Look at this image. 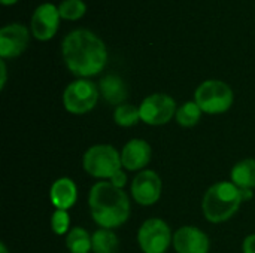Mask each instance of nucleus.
Segmentation results:
<instances>
[{
    "label": "nucleus",
    "mask_w": 255,
    "mask_h": 253,
    "mask_svg": "<svg viewBox=\"0 0 255 253\" xmlns=\"http://www.w3.org/2000/svg\"><path fill=\"white\" fill-rule=\"evenodd\" d=\"M0 1H1V4H4V6H12V4L18 3L19 0H0Z\"/></svg>",
    "instance_id": "obj_27"
},
{
    "label": "nucleus",
    "mask_w": 255,
    "mask_h": 253,
    "mask_svg": "<svg viewBox=\"0 0 255 253\" xmlns=\"http://www.w3.org/2000/svg\"><path fill=\"white\" fill-rule=\"evenodd\" d=\"M152 149L143 139H131L121 149L123 169L128 171H142L149 164Z\"/></svg>",
    "instance_id": "obj_13"
},
{
    "label": "nucleus",
    "mask_w": 255,
    "mask_h": 253,
    "mask_svg": "<svg viewBox=\"0 0 255 253\" xmlns=\"http://www.w3.org/2000/svg\"><path fill=\"white\" fill-rule=\"evenodd\" d=\"M99 91L103 100L112 106L124 104L128 95V89L123 78L118 75H106L99 82Z\"/></svg>",
    "instance_id": "obj_15"
},
{
    "label": "nucleus",
    "mask_w": 255,
    "mask_h": 253,
    "mask_svg": "<svg viewBox=\"0 0 255 253\" xmlns=\"http://www.w3.org/2000/svg\"><path fill=\"white\" fill-rule=\"evenodd\" d=\"M114 121L117 125L124 127V128L134 127L140 121L139 106H134L130 103H124V104L117 106V109L114 112Z\"/></svg>",
    "instance_id": "obj_20"
},
{
    "label": "nucleus",
    "mask_w": 255,
    "mask_h": 253,
    "mask_svg": "<svg viewBox=\"0 0 255 253\" xmlns=\"http://www.w3.org/2000/svg\"><path fill=\"white\" fill-rule=\"evenodd\" d=\"M109 182L114 185V186H117V188H120V189H123L126 185H127V174L124 173V170L121 169V170H118L111 179H109Z\"/></svg>",
    "instance_id": "obj_23"
},
{
    "label": "nucleus",
    "mask_w": 255,
    "mask_h": 253,
    "mask_svg": "<svg viewBox=\"0 0 255 253\" xmlns=\"http://www.w3.org/2000/svg\"><path fill=\"white\" fill-rule=\"evenodd\" d=\"M100 97L99 85L90 79H76L70 82L63 92L64 109L72 115H84L91 112Z\"/></svg>",
    "instance_id": "obj_6"
},
{
    "label": "nucleus",
    "mask_w": 255,
    "mask_h": 253,
    "mask_svg": "<svg viewBox=\"0 0 255 253\" xmlns=\"http://www.w3.org/2000/svg\"><path fill=\"white\" fill-rule=\"evenodd\" d=\"M7 79V69H6V60H0V89H4Z\"/></svg>",
    "instance_id": "obj_25"
},
{
    "label": "nucleus",
    "mask_w": 255,
    "mask_h": 253,
    "mask_svg": "<svg viewBox=\"0 0 255 253\" xmlns=\"http://www.w3.org/2000/svg\"><path fill=\"white\" fill-rule=\"evenodd\" d=\"M241 192H242V200H244V201L253 198V191H251V189H241Z\"/></svg>",
    "instance_id": "obj_26"
},
{
    "label": "nucleus",
    "mask_w": 255,
    "mask_h": 253,
    "mask_svg": "<svg viewBox=\"0 0 255 253\" xmlns=\"http://www.w3.org/2000/svg\"><path fill=\"white\" fill-rule=\"evenodd\" d=\"M172 242L170 227L160 218L146 219L137 231V243L143 253H164Z\"/></svg>",
    "instance_id": "obj_8"
},
{
    "label": "nucleus",
    "mask_w": 255,
    "mask_h": 253,
    "mask_svg": "<svg viewBox=\"0 0 255 253\" xmlns=\"http://www.w3.org/2000/svg\"><path fill=\"white\" fill-rule=\"evenodd\" d=\"M93 253H118L120 252V240L114 230L100 228L94 234H91Z\"/></svg>",
    "instance_id": "obj_17"
},
{
    "label": "nucleus",
    "mask_w": 255,
    "mask_h": 253,
    "mask_svg": "<svg viewBox=\"0 0 255 253\" xmlns=\"http://www.w3.org/2000/svg\"><path fill=\"white\" fill-rule=\"evenodd\" d=\"M58 12L61 19L66 21H78L87 12V4L84 0H63L58 4Z\"/></svg>",
    "instance_id": "obj_21"
},
{
    "label": "nucleus",
    "mask_w": 255,
    "mask_h": 253,
    "mask_svg": "<svg viewBox=\"0 0 255 253\" xmlns=\"http://www.w3.org/2000/svg\"><path fill=\"white\" fill-rule=\"evenodd\" d=\"M178 110L173 97L164 92H155L142 100L139 104L140 121L151 127H160L170 122Z\"/></svg>",
    "instance_id": "obj_7"
},
{
    "label": "nucleus",
    "mask_w": 255,
    "mask_h": 253,
    "mask_svg": "<svg viewBox=\"0 0 255 253\" xmlns=\"http://www.w3.org/2000/svg\"><path fill=\"white\" fill-rule=\"evenodd\" d=\"M202 115H203V112L196 101H185L184 104H181L178 107L175 119L181 127L191 128L199 124Z\"/></svg>",
    "instance_id": "obj_19"
},
{
    "label": "nucleus",
    "mask_w": 255,
    "mask_h": 253,
    "mask_svg": "<svg viewBox=\"0 0 255 253\" xmlns=\"http://www.w3.org/2000/svg\"><path fill=\"white\" fill-rule=\"evenodd\" d=\"M84 170L96 179H111L123 169L121 154L112 145H94L82 157Z\"/></svg>",
    "instance_id": "obj_5"
},
{
    "label": "nucleus",
    "mask_w": 255,
    "mask_h": 253,
    "mask_svg": "<svg viewBox=\"0 0 255 253\" xmlns=\"http://www.w3.org/2000/svg\"><path fill=\"white\" fill-rule=\"evenodd\" d=\"M51 228L57 236H67L70 231V216L66 210H55L51 216Z\"/></svg>",
    "instance_id": "obj_22"
},
{
    "label": "nucleus",
    "mask_w": 255,
    "mask_h": 253,
    "mask_svg": "<svg viewBox=\"0 0 255 253\" xmlns=\"http://www.w3.org/2000/svg\"><path fill=\"white\" fill-rule=\"evenodd\" d=\"M88 206L93 221L106 230H115L124 225L131 213L128 195L109 180H100L91 186Z\"/></svg>",
    "instance_id": "obj_2"
},
{
    "label": "nucleus",
    "mask_w": 255,
    "mask_h": 253,
    "mask_svg": "<svg viewBox=\"0 0 255 253\" xmlns=\"http://www.w3.org/2000/svg\"><path fill=\"white\" fill-rule=\"evenodd\" d=\"M242 200L241 189L233 182H217L203 195L202 212L211 224H223L233 218Z\"/></svg>",
    "instance_id": "obj_3"
},
{
    "label": "nucleus",
    "mask_w": 255,
    "mask_h": 253,
    "mask_svg": "<svg viewBox=\"0 0 255 253\" xmlns=\"http://www.w3.org/2000/svg\"><path fill=\"white\" fill-rule=\"evenodd\" d=\"M173 248L176 253H209V237L197 227L185 225L173 234Z\"/></svg>",
    "instance_id": "obj_12"
},
{
    "label": "nucleus",
    "mask_w": 255,
    "mask_h": 253,
    "mask_svg": "<svg viewBox=\"0 0 255 253\" xmlns=\"http://www.w3.org/2000/svg\"><path fill=\"white\" fill-rule=\"evenodd\" d=\"M194 101L206 115H221L230 110L235 101L232 86L220 79H208L202 82L196 92Z\"/></svg>",
    "instance_id": "obj_4"
},
{
    "label": "nucleus",
    "mask_w": 255,
    "mask_h": 253,
    "mask_svg": "<svg viewBox=\"0 0 255 253\" xmlns=\"http://www.w3.org/2000/svg\"><path fill=\"white\" fill-rule=\"evenodd\" d=\"M60 19L61 16H60L57 4L48 3V1L39 4L33 10L31 19H30V31L33 37L40 42L51 40L58 31Z\"/></svg>",
    "instance_id": "obj_9"
},
{
    "label": "nucleus",
    "mask_w": 255,
    "mask_h": 253,
    "mask_svg": "<svg viewBox=\"0 0 255 253\" xmlns=\"http://www.w3.org/2000/svg\"><path fill=\"white\" fill-rule=\"evenodd\" d=\"M244 253H255V234H250L244 240Z\"/></svg>",
    "instance_id": "obj_24"
},
{
    "label": "nucleus",
    "mask_w": 255,
    "mask_h": 253,
    "mask_svg": "<svg viewBox=\"0 0 255 253\" xmlns=\"http://www.w3.org/2000/svg\"><path fill=\"white\" fill-rule=\"evenodd\" d=\"M30 31L24 24L12 22L0 30V57L10 60L19 57L28 46Z\"/></svg>",
    "instance_id": "obj_11"
},
{
    "label": "nucleus",
    "mask_w": 255,
    "mask_h": 253,
    "mask_svg": "<svg viewBox=\"0 0 255 253\" xmlns=\"http://www.w3.org/2000/svg\"><path fill=\"white\" fill-rule=\"evenodd\" d=\"M76 200H78V188L70 177H60L51 185L49 201L55 207V210L67 212L76 204Z\"/></svg>",
    "instance_id": "obj_14"
},
{
    "label": "nucleus",
    "mask_w": 255,
    "mask_h": 253,
    "mask_svg": "<svg viewBox=\"0 0 255 253\" xmlns=\"http://www.w3.org/2000/svg\"><path fill=\"white\" fill-rule=\"evenodd\" d=\"M161 177L154 170L139 171L131 182V197L137 204L143 207L155 204L161 197Z\"/></svg>",
    "instance_id": "obj_10"
},
{
    "label": "nucleus",
    "mask_w": 255,
    "mask_h": 253,
    "mask_svg": "<svg viewBox=\"0 0 255 253\" xmlns=\"http://www.w3.org/2000/svg\"><path fill=\"white\" fill-rule=\"evenodd\" d=\"M61 55L67 70L78 79L96 76L108 64L105 42L88 28H76L67 33L61 42Z\"/></svg>",
    "instance_id": "obj_1"
},
{
    "label": "nucleus",
    "mask_w": 255,
    "mask_h": 253,
    "mask_svg": "<svg viewBox=\"0 0 255 253\" xmlns=\"http://www.w3.org/2000/svg\"><path fill=\"white\" fill-rule=\"evenodd\" d=\"M66 248L70 253H90L93 251L91 236L81 227H73L66 236Z\"/></svg>",
    "instance_id": "obj_18"
},
{
    "label": "nucleus",
    "mask_w": 255,
    "mask_h": 253,
    "mask_svg": "<svg viewBox=\"0 0 255 253\" xmlns=\"http://www.w3.org/2000/svg\"><path fill=\"white\" fill-rule=\"evenodd\" d=\"M0 253H9V251H7V248H6V245H4V243H1V245H0Z\"/></svg>",
    "instance_id": "obj_28"
},
{
    "label": "nucleus",
    "mask_w": 255,
    "mask_h": 253,
    "mask_svg": "<svg viewBox=\"0 0 255 253\" xmlns=\"http://www.w3.org/2000/svg\"><path fill=\"white\" fill-rule=\"evenodd\" d=\"M232 182L239 189H254L255 188V160L247 158L235 164L230 173Z\"/></svg>",
    "instance_id": "obj_16"
}]
</instances>
